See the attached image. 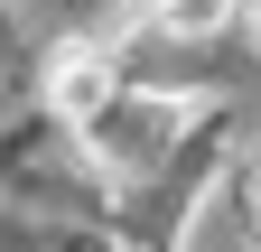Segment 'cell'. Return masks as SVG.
Segmentation results:
<instances>
[{"instance_id": "cell-1", "label": "cell", "mask_w": 261, "mask_h": 252, "mask_svg": "<svg viewBox=\"0 0 261 252\" xmlns=\"http://www.w3.org/2000/svg\"><path fill=\"white\" fill-rule=\"evenodd\" d=\"M47 103H56L65 121H93V112L112 103V66H103L93 47H65L56 66H47Z\"/></svg>"}, {"instance_id": "cell-2", "label": "cell", "mask_w": 261, "mask_h": 252, "mask_svg": "<svg viewBox=\"0 0 261 252\" xmlns=\"http://www.w3.org/2000/svg\"><path fill=\"white\" fill-rule=\"evenodd\" d=\"M140 10H149L159 28H168V38H215V28L233 19L243 0H140Z\"/></svg>"}, {"instance_id": "cell-3", "label": "cell", "mask_w": 261, "mask_h": 252, "mask_svg": "<svg viewBox=\"0 0 261 252\" xmlns=\"http://www.w3.org/2000/svg\"><path fill=\"white\" fill-rule=\"evenodd\" d=\"M252 215H261V168H252Z\"/></svg>"}]
</instances>
